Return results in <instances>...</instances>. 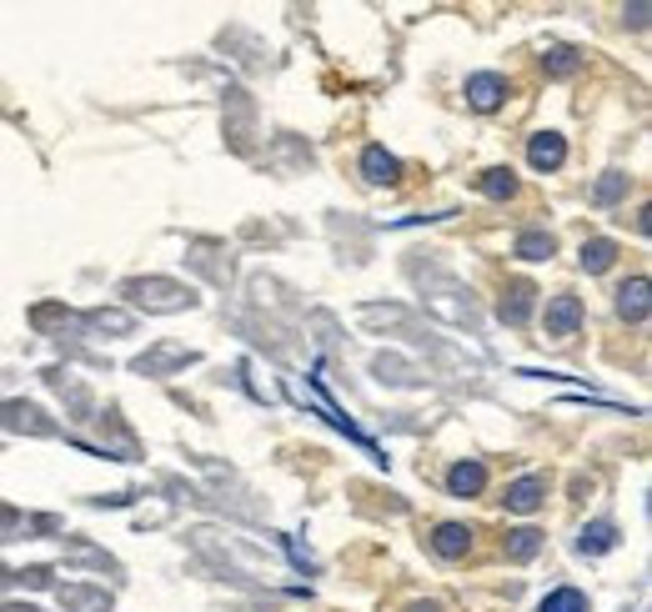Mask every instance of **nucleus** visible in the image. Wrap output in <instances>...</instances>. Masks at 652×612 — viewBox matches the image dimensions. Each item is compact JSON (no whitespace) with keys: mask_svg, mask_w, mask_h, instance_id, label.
<instances>
[{"mask_svg":"<svg viewBox=\"0 0 652 612\" xmlns=\"http://www.w3.org/2000/svg\"><path fill=\"white\" fill-rule=\"evenodd\" d=\"M126 296L136 306H146V312H186V306L196 301L191 286L181 281H166V276H146V281H126Z\"/></svg>","mask_w":652,"mask_h":612,"instance_id":"obj_1","label":"nucleus"},{"mask_svg":"<svg viewBox=\"0 0 652 612\" xmlns=\"http://www.w3.org/2000/svg\"><path fill=\"white\" fill-rule=\"evenodd\" d=\"M577 327H582V301H577L572 291L552 296V301H547V337H552V342H572Z\"/></svg>","mask_w":652,"mask_h":612,"instance_id":"obj_2","label":"nucleus"},{"mask_svg":"<svg viewBox=\"0 0 652 612\" xmlns=\"http://www.w3.org/2000/svg\"><path fill=\"white\" fill-rule=\"evenodd\" d=\"M0 427H11V432H31V437H51L56 427L46 422L41 407L31 402H0Z\"/></svg>","mask_w":652,"mask_h":612,"instance_id":"obj_3","label":"nucleus"},{"mask_svg":"<svg viewBox=\"0 0 652 612\" xmlns=\"http://www.w3.org/2000/svg\"><path fill=\"white\" fill-rule=\"evenodd\" d=\"M502 101H507V81H502V76H492V71L467 76V106H472V111H497Z\"/></svg>","mask_w":652,"mask_h":612,"instance_id":"obj_4","label":"nucleus"},{"mask_svg":"<svg viewBox=\"0 0 652 612\" xmlns=\"http://www.w3.org/2000/svg\"><path fill=\"white\" fill-rule=\"evenodd\" d=\"M362 176H367L372 186H397V181H402V161H397L387 146H367V151H362Z\"/></svg>","mask_w":652,"mask_h":612,"instance_id":"obj_5","label":"nucleus"},{"mask_svg":"<svg viewBox=\"0 0 652 612\" xmlns=\"http://www.w3.org/2000/svg\"><path fill=\"white\" fill-rule=\"evenodd\" d=\"M527 161H532L537 171H557V166L567 161V141H562L557 131H537V136L527 141Z\"/></svg>","mask_w":652,"mask_h":612,"instance_id":"obj_6","label":"nucleus"},{"mask_svg":"<svg viewBox=\"0 0 652 612\" xmlns=\"http://www.w3.org/2000/svg\"><path fill=\"white\" fill-rule=\"evenodd\" d=\"M61 607H71V612H111V597H106V587L66 582L61 587Z\"/></svg>","mask_w":652,"mask_h":612,"instance_id":"obj_7","label":"nucleus"},{"mask_svg":"<svg viewBox=\"0 0 652 612\" xmlns=\"http://www.w3.org/2000/svg\"><path fill=\"white\" fill-rule=\"evenodd\" d=\"M532 296H537V291H532L527 281H512V286L502 291V301H497V317H502V322H512V327H522V322H527V312H532Z\"/></svg>","mask_w":652,"mask_h":612,"instance_id":"obj_8","label":"nucleus"},{"mask_svg":"<svg viewBox=\"0 0 652 612\" xmlns=\"http://www.w3.org/2000/svg\"><path fill=\"white\" fill-rule=\"evenodd\" d=\"M487 487V467L482 462H457L452 472H447V492L452 497H477Z\"/></svg>","mask_w":652,"mask_h":612,"instance_id":"obj_9","label":"nucleus"},{"mask_svg":"<svg viewBox=\"0 0 652 612\" xmlns=\"http://www.w3.org/2000/svg\"><path fill=\"white\" fill-rule=\"evenodd\" d=\"M617 312H622L627 322H642V317H647V276H632V281L617 286Z\"/></svg>","mask_w":652,"mask_h":612,"instance_id":"obj_10","label":"nucleus"},{"mask_svg":"<svg viewBox=\"0 0 652 612\" xmlns=\"http://www.w3.org/2000/svg\"><path fill=\"white\" fill-rule=\"evenodd\" d=\"M432 547H437L442 557H467V552H472V527H462V522H442V527L432 532Z\"/></svg>","mask_w":652,"mask_h":612,"instance_id":"obj_11","label":"nucleus"},{"mask_svg":"<svg viewBox=\"0 0 652 612\" xmlns=\"http://www.w3.org/2000/svg\"><path fill=\"white\" fill-rule=\"evenodd\" d=\"M542 497H547V482H542V477H522V482L507 487V507H512V512H537Z\"/></svg>","mask_w":652,"mask_h":612,"instance_id":"obj_12","label":"nucleus"},{"mask_svg":"<svg viewBox=\"0 0 652 612\" xmlns=\"http://www.w3.org/2000/svg\"><path fill=\"white\" fill-rule=\"evenodd\" d=\"M582 271H607L612 261H617V241H607V236H592V241H582Z\"/></svg>","mask_w":652,"mask_h":612,"instance_id":"obj_13","label":"nucleus"},{"mask_svg":"<svg viewBox=\"0 0 652 612\" xmlns=\"http://www.w3.org/2000/svg\"><path fill=\"white\" fill-rule=\"evenodd\" d=\"M552 251H557V241H552L547 231H522V236H517V256H522V261H547Z\"/></svg>","mask_w":652,"mask_h":612,"instance_id":"obj_14","label":"nucleus"},{"mask_svg":"<svg viewBox=\"0 0 652 612\" xmlns=\"http://www.w3.org/2000/svg\"><path fill=\"white\" fill-rule=\"evenodd\" d=\"M181 362H191V352H186V347H161V352L141 357V362H136V372L156 377V372H166V367H181Z\"/></svg>","mask_w":652,"mask_h":612,"instance_id":"obj_15","label":"nucleus"},{"mask_svg":"<svg viewBox=\"0 0 652 612\" xmlns=\"http://www.w3.org/2000/svg\"><path fill=\"white\" fill-rule=\"evenodd\" d=\"M577 547L592 552V557H597V552H612V547H617V527H612V522H592V527H582V542H577Z\"/></svg>","mask_w":652,"mask_h":612,"instance_id":"obj_16","label":"nucleus"},{"mask_svg":"<svg viewBox=\"0 0 652 612\" xmlns=\"http://www.w3.org/2000/svg\"><path fill=\"white\" fill-rule=\"evenodd\" d=\"M537 547H542V532H532V527H517V532H507V557H512V562H527V557H537Z\"/></svg>","mask_w":652,"mask_h":612,"instance_id":"obj_17","label":"nucleus"},{"mask_svg":"<svg viewBox=\"0 0 652 612\" xmlns=\"http://www.w3.org/2000/svg\"><path fill=\"white\" fill-rule=\"evenodd\" d=\"M537 612H587V597L577 592V587H557V592H547L542 597V607Z\"/></svg>","mask_w":652,"mask_h":612,"instance_id":"obj_18","label":"nucleus"},{"mask_svg":"<svg viewBox=\"0 0 652 612\" xmlns=\"http://www.w3.org/2000/svg\"><path fill=\"white\" fill-rule=\"evenodd\" d=\"M482 191H487L492 201H507V196H517V176H512V171H487V176H482Z\"/></svg>","mask_w":652,"mask_h":612,"instance_id":"obj_19","label":"nucleus"},{"mask_svg":"<svg viewBox=\"0 0 652 612\" xmlns=\"http://www.w3.org/2000/svg\"><path fill=\"white\" fill-rule=\"evenodd\" d=\"M91 327H96V332H116V337H121V332H131V317H126V312H91Z\"/></svg>","mask_w":652,"mask_h":612,"instance_id":"obj_20","label":"nucleus"},{"mask_svg":"<svg viewBox=\"0 0 652 612\" xmlns=\"http://www.w3.org/2000/svg\"><path fill=\"white\" fill-rule=\"evenodd\" d=\"M622 191H627V176H617V171H607V176L592 186V196H597V201H617Z\"/></svg>","mask_w":652,"mask_h":612,"instance_id":"obj_21","label":"nucleus"},{"mask_svg":"<svg viewBox=\"0 0 652 612\" xmlns=\"http://www.w3.org/2000/svg\"><path fill=\"white\" fill-rule=\"evenodd\" d=\"M26 527V517L16 512V507H6V502H0V542H16V532Z\"/></svg>","mask_w":652,"mask_h":612,"instance_id":"obj_22","label":"nucleus"},{"mask_svg":"<svg viewBox=\"0 0 652 612\" xmlns=\"http://www.w3.org/2000/svg\"><path fill=\"white\" fill-rule=\"evenodd\" d=\"M572 66H577V56H572V51H552V71H557V76H567Z\"/></svg>","mask_w":652,"mask_h":612,"instance_id":"obj_23","label":"nucleus"},{"mask_svg":"<svg viewBox=\"0 0 652 612\" xmlns=\"http://www.w3.org/2000/svg\"><path fill=\"white\" fill-rule=\"evenodd\" d=\"M407 612H442V607H437V602H412Z\"/></svg>","mask_w":652,"mask_h":612,"instance_id":"obj_24","label":"nucleus"},{"mask_svg":"<svg viewBox=\"0 0 652 612\" xmlns=\"http://www.w3.org/2000/svg\"><path fill=\"white\" fill-rule=\"evenodd\" d=\"M0 612H36V607H21V602H11V607H0Z\"/></svg>","mask_w":652,"mask_h":612,"instance_id":"obj_25","label":"nucleus"}]
</instances>
